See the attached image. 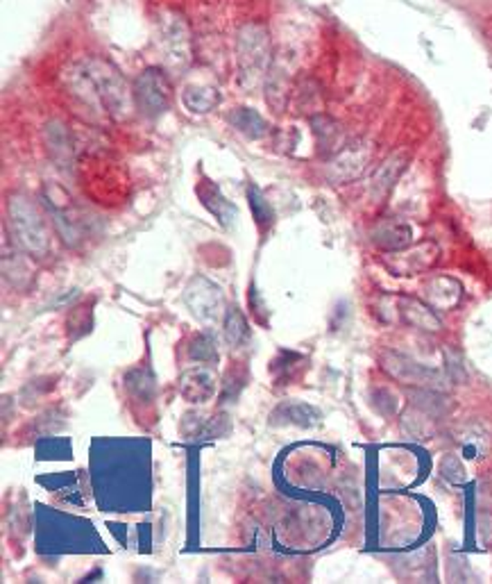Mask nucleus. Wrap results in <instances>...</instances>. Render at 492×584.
<instances>
[{
	"instance_id": "obj_1",
	"label": "nucleus",
	"mask_w": 492,
	"mask_h": 584,
	"mask_svg": "<svg viewBox=\"0 0 492 584\" xmlns=\"http://www.w3.org/2000/svg\"><path fill=\"white\" fill-rule=\"evenodd\" d=\"M237 64L241 85L252 89L265 78L270 66V33L259 21L243 24L237 34Z\"/></svg>"
},
{
	"instance_id": "obj_2",
	"label": "nucleus",
	"mask_w": 492,
	"mask_h": 584,
	"mask_svg": "<svg viewBox=\"0 0 492 584\" xmlns=\"http://www.w3.org/2000/svg\"><path fill=\"white\" fill-rule=\"evenodd\" d=\"M82 69L87 71L97 103H103V108L114 117H125L130 109V91L118 71L109 61L96 60V57L84 61Z\"/></svg>"
},
{
	"instance_id": "obj_3",
	"label": "nucleus",
	"mask_w": 492,
	"mask_h": 584,
	"mask_svg": "<svg viewBox=\"0 0 492 584\" xmlns=\"http://www.w3.org/2000/svg\"><path fill=\"white\" fill-rule=\"evenodd\" d=\"M10 216H12V228H14L16 239L23 243L28 250L32 253H43L48 246L46 230H43L42 219L34 212V207L30 205L25 198H12L10 203Z\"/></svg>"
},
{
	"instance_id": "obj_4",
	"label": "nucleus",
	"mask_w": 492,
	"mask_h": 584,
	"mask_svg": "<svg viewBox=\"0 0 492 584\" xmlns=\"http://www.w3.org/2000/svg\"><path fill=\"white\" fill-rule=\"evenodd\" d=\"M159 42L168 60L175 64H186L190 60V28L180 12H163L159 19Z\"/></svg>"
},
{
	"instance_id": "obj_5",
	"label": "nucleus",
	"mask_w": 492,
	"mask_h": 584,
	"mask_svg": "<svg viewBox=\"0 0 492 584\" xmlns=\"http://www.w3.org/2000/svg\"><path fill=\"white\" fill-rule=\"evenodd\" d=\"M136 100L139 108L150 117L166 112L168 100H171V82L162 69H145L136 80Z\"/></svg>"
},
{
	"instance_id": "obj_6",
	"label": "nucleus",
	"mask_w": 492,
	"mask_h": 584,
	"mask_svg": "<svg viewBox=\"0 0 492 584\" xmlns=\"http://www.w3.org/2000/svg\"><path fill=\"white\" fill-rule=\"evenodd\" d=\"M370 159V150L363 144H354L349 148H343L330 164V175L336 183H349L358 178L366 171V164Z\"/></svg>"
},
{
	"instance_id": "obj_7",
	"label": "nucleus",
	"mask_w": 492,
	"mask_h": 584,
	"mask_svg": "<svg viewBox=\"0 0 492 584\" xmlns=\"http://www.w3.org/2000/svg\"><path fill=\"white\" fill-rule=\"evenodd\" d=\"M409 166V155L406 153H393L379 169H376L375 178H372V196L384 198L390 189L395 187V183L400 180V175L404 174V169Z\"/></svg>"
},
{
	"instance_id": "obj_8",
	"label": "nucleus",
	"mask_w": 492,
	"mask_h": 584,
	"mask_svg": "<svg viewBox=\"0 0 492 584\" xmlns=\"http://www.w3.org/2000/svg\"><path fill=\"white\" fill-rule=\"evenodd\" d=\"M372 237H375L376 246L384 248V250H400V248L409 246L413 232L404 223H384L375 230Z\"/></svg>"
},
{
	"instance_id": "obj_9",
	"label": "nucleus",
	"mask_w": 492,
	"mask_h": 584,
	"mask_svg": "<svg viewBox=\"0 0 492 584\" xmlns=\"http://www.w3.org/2000/svg\"><path fill=\"white\" fill-rule=\"evenodd\" d=\"M218 91L211 89V87H189V89L184 91V105L190 112H209V109H214L216 105H218Z\"/></svg>"
},
{
	"instance_id": "obj_10",
	"label": "nucleus",
	"mask_w": 492,
	"mask_h": 584,
	"mask_svg": "<svg viewBox=\"0 0 492 584\" xmlns=\"http://www.w3.org/2000/svg\"><path fill=\"white\" fill-rule=\"evenodd\" d=\"M234 123H237V126L241 127L243 132H247L250 137L264 135L265 130L264 118H261L256 112H252V109H241V112L234 114Z\"/></svg>"
},
{
	"instance_id": "obj_11",
	"label": "nucleus",
	"mask_w": 492,
	"mask_h": 584,
	"mask_svg": "<svg viewBox=\"0 0 492 584\" xmlns=\"http://www.w3.org/2000/svg\"><path fill=\"white\" fill-rule=\"evenodd\" d=\"M247 198H250V205H252V212H255L256 221H259V223H265V221H268V223H270L268 201H264V196H261L259 189H256V187L247 189Z\"/></svg>"
},
{
	"instance_id": "obj_12",
	"label": "nucleus",
	"mask_w": 492,
	"mask_h": 584,
	"mask_svg": "<svg viewBox=\"0 0 492 584\" xmlns=\"http://www.w3.org/2000/svg\"><path fill=\"white\" fill-rule=\"evenodd\" d=\"M442 476H445L447 480H451V482L463 480V466H460L459 459H456V457H445V462H442Z\"/></svg>"
}]
</instances>
